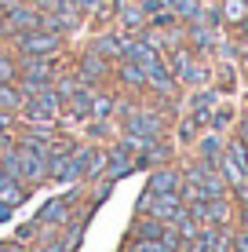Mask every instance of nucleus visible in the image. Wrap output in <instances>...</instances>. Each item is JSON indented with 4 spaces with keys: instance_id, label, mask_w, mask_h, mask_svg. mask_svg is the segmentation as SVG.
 <instances>
[{
    "instance_id": "nucleus-3",
    "label": "nucleus",
    "mask_w": 248,
    "mask_h": 252,
    "mask_svg": "<svg viewBox=\"0 0 248 252\" xmlns=\"http://www.w3.org/2000/svg\"><path fill=\"white\" fill-rule=\"evenodd\" d=\"M121 132H128V135H142V139H165V132H168V117L161 114L157 106L135 102L132 114L124 117V128H121Z\"/></svg>"
},
{
    "instance_id": "nucleus-13",
    "label": "nucleus",
    "mask_w": 248,
    "mask_h": 252,
    "mask_svg": "<svg viewBox=\"0 0 248 252\" xmlns=\"http://www.w3.org/2000/svg\"><path fill=\"white\" fill-rule=\"evenodd\" d=\"M226 150V139L219 132H212V128H201V135L193 139V158L197 161H208V164H219V158H223Z\"/></svg>"
},
{
    "instance_id": "nucleus-23",
    "label": "nucleus",
    "mask_w": 248,
    "mask_h": 252,
    "mask_svg": "<svg viewBox=\"0 0 248 252\" xmlns=\"http://www.w3.org/2000/svg\"><path fill=\"white\" fill-rule=\"evenodd\" d=\"M15 132H19V117H15V114H4V110H0V150L15 143Z\"/></svg>"
},
{
    "instance_id": "nucleus-18",
    "label": "nucleus",
    "mask_w": 248,
    "mask_h": 252,
    "mask_svg": "<svg viewBox=\"0 0 248 252\" xmlns=\"http://www.w3.org/2000/svg\"><path fill=\"white\" fill-rule=\"evenodd\" d=\"M168 7H172V11H175V19L179 22H197V19H204V7H208V4H204V0H168Z\"/></svg>"
},
{
    "instance_id": "nucleus-36",
    "label": "nucleus",
    "mask_w": 248,
    "mask_h": 252,
    "mask_svg": "<svg viewBox=\"0 0 248 252\" xmlns=\"http://www.w3.org/2000/svg\"><path fill=\"white\" fill-rule=\"evenodd\" d=\"M165 4H168V0H165Z\"/></svg>"
},
{
    "instance_id": "nucleus-29",
    "label": "nucleus",
    "mask_w": 248,
    "mask_h": 252,
    "mask_svg": "<svg viewBox=\"0 0 248 252\" xmlns=\"http://www.w3.org/2000/svg\"><path fill=\"white\" fill-rule=\"evenodd\" d=\"M237 230H248V201H241V208H237Z\"/></svg>"
},
{
    "instance_id": "nucleus-17",
    "label": "nucleus",
    "mask_w": 248,
    "mask_h": 252,
    "mask_svg": "<svg viewBox=\"0 0 248 252\" xmlns=\"http://www.w3.org/2000/svg\"><path fill=\"white\" fill-rule=\"evenodd\" d=\"M22 102H26V92L19 88V81L0 84V110H4V114H15V117H19Z\"/></svg>"
},
{
    "instance_id": "nucleus-20",
    "label": "nucleus",
    "mask_w": 248,
    "mask_h": 252,
    "mask_svg": "<svg viewBox=\"0 0 248 252\" xmlns=\"http://www.w3.org/2000/svg\"><path fill=\"white\" fill-rule=\"evenodd\" d=\"M234 121H237V110H234V106H223V102H219V106L208 114V128H212V132H219V135H226L230 128H234Z\"/></svg>"
},
{
    "instance_id": "nucleus-1",
    "label": "nucleus",
    "mask_w": 248,
    "mask_h": 252,
    "mask_svg": "<svg viewBox=\"0 0 248 252\" xmlns=\"http://www.w3.org/2000/svg\"><path fill=\"white\" fill-rule=\"evenodd\" d=\"M58 77V55H19V88L29 95L44 84H55Z\"/></svg>"
},
{
    "instance_id": "nucleus-21",
    "label": "nucleus",
    "mask_w": 248,
    "mask_h": 252,
    "mask_svg": "<svg viewBox=\"0 0 248 252\" xmlns=\"http://www.w3.org/2000/svg\"><path fill=\"white\" fill-rule=\"evenodd\" d=\"M15 77H19V55H15V51L0 40V84L15 81Z\"/></svg>"
},
{
    "instance_id": "nucleus-19",
    "label": "nucleus",
    "mask_w": 248,
    "mask_h": 252,
    "mask_svg": "<svg viewBox=\"0 0 248 252\" xmlns=\"http://www.w3.org/2000/svg\"><path fill=\"white\" fill-rule=\"evenodd\" d=\"M219 19L223 26H241L248 19V0H219Z\"/></svg>"
},
{
    "instance_id": "nucleus-30",
    "label": "nucleus",
    "mask_w": 248,
    "mask_h": 252,
    "mask_svg": "<svg viewBox=\"0 0 248 252\" xmlns=\"http://www.w3.org/2000/svg\"><path fill=\"white\" fill-rule=\"evenodd\" d=\"M234 249L237 252H248V230H234Z\"/></svg>"
},
{
    "instance_id": "nucleus-15",
    "label": "nucleus",
    "mask_w": 248,
    "mask_h": 252,
    "mask_svg": "<svg viewBox=\"0 0 248 252\" xmlns=\"http://www.w3.org/2000/svg\"><path fill=\"white\" fill-rule=\"evenodd\" d=\"M113 114H117V95L95 88L91 92V121H113Z\"/></svg>"
},
{
    "instance_id": "nucleus-26",
    "label": "nucleus",
    "mask_w": 248,
    "mask_h": 252,
    "mask_svg": "<svg viewBox=\"0 0 248 252\" xmlns=\"http://www.w3.org/2000/svg\"><path fill=\"white\" fill-rule=\"evenodd\" d=\"M128 249H132V252H172L161 238H132V245H128Z\"/></svg>"
},
{
    "instance_id": "nucleus-8",
    "label": "nucleus",
    "mask_w": 248,
    "mask_h": 252,
    "mask_svg": "<svg viewBox=\"0 0 248 252\" xmlns=\"http://www.w3.org/2000/svg\"><path fill=\"white\" fill-rule=\"evenodd\" d=\"M146 92L161 95V99H168V95H175V92H179V81H175L172 66L165 63V55L153 59V63L146 66Z\"/></svg>"
},
{
    "instance_id": "nucleus-4",
    "label": "nucleus",
    "mask_w": 248,
    "mask_h": 252,
    "mask_svg": "<svg viewBox=\"0 0 248 252\" xmlns=\"http://www.w3.org/2000/svg\"><path fill=\"white\" fill-rule=\"evenodd\" d=\"M183 179H186V183H193V187H201L208 197H223V194H230L223 172H219L216 164H208V161H197V158L183 164Z\"/></svg>"
},
{
    "instance_id": "nucleus-12",
    "label": "nucleus",
    "mask_w": 248,
    "mask_h": 252,
    "mask_svg": "<svg viewBox=\"0 0 248 252\" xmlns=\"http://www.w3.org/2000/svg\"><path fill=\"white\" fill-rule=\"evenodd\" d=\"M73 197H77V194H62V197H51V201H48L44 208H40L37 223H40V227H48V230L62 227V223L70 220V212H73Z\"/></svg>"
},
{
    "instance_id": "nucleus-24",
    "label": "nucleus",
    "mask_w": 248,
    "mask_h": 252,
    "mask_svg": "<svg viewBox=\"0 0 248 252\" xmlns=\"http://www.w3.org/2000/svg\"><path fill=\"white\" fill-rule=\"evenodd\" d=\"M77 11L84 15V19H99V15H106V7L113 4V0H73Z\"/></svg>"
},
{
    "instance_id": "nucleus-35",
    "label": "nucleus",
    "mask_w": 248,
    "mask_h": 252,
    "mask_svg": "<svg viewBox=\"0 0 248 252\" xmlns=\"http://www.w3.org/2000/svg\"><path fill=\"white\" fill-rule=\"evenodd\" d=\"M230 252H237V249H230Z\"/></svg>"
},
{
    "instance_id": "nucleus-2",
    "label": "nucleus",
    "mask_w": 248,
    "mask_h": 252,
    "mask_svg": "<svg viewBox=\"0 0 248 252\" xmlns=\"http://www.w3.org/2000/svg\"><path fill=\"white\" fill-rule=\"evenodd\" d=\"M62 48H66V37H62V33L44 30V26L26 30V33H15V37H11V51H15V55H62Z\"/></svg>"
},
{
    "instance_id": "nucleus-33",
    "label": "nucleus",
    "mask_w": 248,
    "mask_h": 252,
    "mask_svg": "<svg viewBox=\"0 0 248 252\" xmlns=\"http://www.w3.org/2000/svg\"><path fill=\"white\" fill-rule=\"evenodd\" d=\"M237 33H241V37H248V19H245L241 26H237Z\"/></svg>"
},
{
    "instance_id": "nucleus-31",
    "label": "nucleus",
    "mask_w": 248,
    "mask_h": 252,
    "mask_svg": "<svg viewBox=\"0 0 248 252\" xmlns=\"http://www.w3.org/2000/svg\"><path fill=\"white\" fill-rule=\"evenodd\" d=\"M237 139H241V143L248 146V110L241 114V121H237Z\"/></svg>"
},
{
    "instance_id": "nucleus-14",
    "label": "nucleus",
    "mask_w": 248,
    "mask_h": 252,
    "mask_svg": "<svg viewBox=\"0 0 248 252\" xmlns=\"http://www.w3.org/2000/svg\"><path fill=\"white\" fill-rule=\"evenodd\" d=\"M26 197H29V187H26V183H19L15 176H7V172L0 168V201L15 208V205H22Z\"/></svg>"
},
{
    "instance_id": "nucleus-9",
    "label": "nucleus",
    "mask_w": 248,
    "mask_h": 252,
    "mask_svg": "<svg viewBox=\"0 0 248 252\" xmlns=\"http://www.w3.org/2000/svg\"><path fill=\"white\" fill-rule=\"evenodd\" d=\"M132 37H135V33H121V30L113 26V30L99 33V37L91 40V48H95L102 59H110V63H121L124 51H128V40H132Z\"/></svg>"
},
{
    "instance_id": "nucleus-6",
    "label": "nucleus",
    "mask_w": 248,
    "mask_h": 252,
    "mask_svg": "<svg viewBox=\"0 0 248 252\" xmlns=\"http://www.w3.org/2000/svg\"><path fill=\"white\" fill-rule=\"evenodd\" d=\"M183 37H186V48H190L193 55H204V59H208L212 51L219 48L223 33H219V26L197 19V22H186V26H183Z\"/></svg>"
},
{
    "instance_id": "nucleus-28",
    "label": "nucleus",
    "mask_w": 248,
    "mask_h": 252,
    "mask_svg": "<svg viewBox=\"0 0 248 252\" xmlns=\"http://www.w3.org/2000/svg\"><path fill=\"white\" fill-rule=\"evenodd\" d=\"M37 230H40V223H22V227H19V241H22V245H26V241H33V238H37Z\"/></svg>"
},
{
    "instance_id": "nucleus-7",
    "label": "nucleus",
    "mask_w": 248,
    "mask_h": 252,
    "mask_svg": "<svg viewBox=\"0 0 248 252\" xmlns=\"http://www.w3.org/2000/svg\"><path fill=\"white\" fill-rule=\"evenodd\" d=\"M113 26L121 33H142L150 26V15L142 11L139 0H117L113 4Z\"/></svg>"
},
{
    "instance_id": "nucleus-5",
    "label": "nucleus",
    "mask_w": 248,
    "mask_h": 252,
    "mask_svg": "<svg viewBox=\"0 0 248 252\" xmlns=\"http://www.w3.org/2000/svg\"><path fill=\"white\" fill-rule=\"evenodd\" d=\"M73 73L81 77L88 88H102L106 81H113V63H110V59H102L95 48H88V51H81V59H77Z\"/></svg>"
},
{
    "instance_id": "nucleus-16",
    "label": "nucleus",
    "mask_w": 248,
    "mask_h": 252,
    "mask_svg": "<svg viewBox=\"0 0 248 252\" xmlns=\"http://www.w3.org/2000/svg\"><path fill=\"white\" fill-rule=\"evenodd\" d=\"M234 205H230V194L223 197H208V220L212 227H234Z\"/></svg>"
},
{
    "instance_id": "nucleus-34",
    "label": "nucleus",
    "mask_w": 248,
    "mask_h": 252,
    "mask_svg": "<svg viewBox=\"0 0 248 252\" xmlns=\"http://www.w3.org/2000/svg\"><path fill=\"white\" fill-rule=\"evenodd\" d=\"M0 252H4V245H0Z\"/></svg>"
},
{
    "instance_id": "nucleus-27",
    "label": "nucleus",
    "mask_w": 248,
    "mask_h": 252,
    "mask_svg": "<svg viewBox=\"0 0 248 252\" xmlns=\"http://www.w3.org/2000/svg\"><path fill=\"white\" fill-rule=\"evenodd\" d=\"M37 252H70V241H62V238H44V245H40Z\"/></svg>"
},
{
    "instance_id": "nucleus-32",
    "label": "nucleus",
    "mask_w": 248,
    "mask_h": 252,
    "mask_svg": "<svg viewBox=\"0 0 248 252\" xmlns=\"http://www.w3.org/2000/svg\"><path fill=\"white\" fill-rule=\"evenodd\" d=\"M29 4H33V7H40V11H51V7H55L58 0H29Z\"/></svg>"
},
{
    "instance_id": "nucleus-22",
    "label": "nucleus",
    "mask_w": 248,
    "mask_h": 252,
    "mask_svg": "<svg viewBox=\"0 0 248 252\" xmlns=\"http://www.w3.org/2000/svg\"><path fill=\"white\" fill-rule=\"evenodd\" d=\"M161 230H165V223L153 216H135L132 223V238H161Z\"/></svg>"
},
{
    "instance_id": "nucleus-11",
    "label": "nucleus",
    "mask_w": 248,
    "mask_h": 252,
    "mask_svg": "<svg viewBox=\"0 0 248 252\" xmlns=\"http://www.w3.org/2000/svg\"><path fill=\"white\" fill-rule=\"evenodd\" d=\"M150 194H179L183 190V168H175L172 161L150 168Z\"/></svg>"
},
{
    "instance_id": "nucleus-10",
    "label": "nucleus",
    "mask_w": 248,
    "mask_h": 252,
    "mask_svg": "<svg viewBox=\"0 0 248 252\" xmlns=\"http://www.w3.org/2000/svg\"><path fill=\"white\" fill-rule=\"evenodd\" d=\"M113 81L121 84L124 92L142 95V92H146V66L132 63V59H121V63H113Z\"/></svg>"
},
{
    "instance_id": "nucleus-25",
    "label": "nucleus",
    "mask_w": 248,
    "mask_h": 252,
    "mask_svg": "<svg viewBox=\"0 0 248 252\" xmlns=\"http://www.w3.org/2000/svg\"><path fill=\"white\" fill-rule=\"evenodd\" d=\"M197 135H201V125H197L193 117H183V121H179V143H183V146H193V139H197Z\"/></svg>"
}]
</instances>
